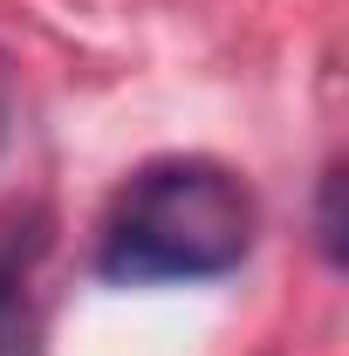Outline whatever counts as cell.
Returning a JSON list of instances; mask_svg holds the SVG:
<instances>
[{
	"label": "cell",
	"mask_w": 349,
	"mask_h": 356,
	"mask_svg": "<svg viewBox=\"0 0 349 356\" xmlns=\"http://www.w3.org/2000/svg\"><path fill=\"white\" fill-rule=\"evenodd\" d=\"M315 247H322L329 267L349 261V247H343V165H322V185H315Z\"/></svg>",
	"instance_id": "obj_3"
},
{
	"label": "cell",
	"mask_w": 349,
	"mask_h": 356,
	"mask_svg": "<svg viewBox=\"0 0 349 356\" xmlns=\"http://www.w3.org/2000/svg\"><path fill=\"white\" fill-rule=\"evenodd\" d=\"M35 343H42V322L28 302V274L14 254H0V356H35Z\"/></svg>",
	"instance_id": "obj_2"
},
{
	"label": "cell",
	"mask_w": 349,
	"mask_h": 356,
	"mask_svg": "<svg viewBox=\"0 0 349 356\" xmlns=\"http://www.w3.org/2000/svg\"><path fill=\"white\" fill-rule=\"evenodd\" d=\"M261 206L247 178L219 158H151L117 192L96 274L117 288H158V281H219L254 254Z\"/></svg>",
	"instance_id": "obj_1"
},
{
	"label": "cell",
	"mask_w": 349,
	"mask_h": 356,
	"mask_svg": "<svg viewBox=\"0 0 349 356\" xmlns=\"http://www.w3.org/2000/svg\"><path fill=\"white\" fill-rule=\"evenodd\" d=\"M7 131L14 124H7V76H0V151H7Z\"/></svg>",
	"instance_id": "obj_4"
}]
</instances>
